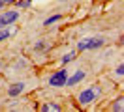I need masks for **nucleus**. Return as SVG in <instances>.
<instances>
[{"mask_svg": "<svg viewBox=\"0 0 124 112\" xmlns=\"http://www.w3.org/2000/svg\"><path fill=\"white\" fill-rule=\"evenodd\" d=\"M105 43L103 41V37H85V39H81L79 41V45H77V49L79 51H90V49H98V47H101V45Z\"/></svg>", "mask_w": 124, "mask_h": 112, "instance_id": "1", "label": "nucleus"}, {"mask_svg": "<svg viewBox=\"0 0 124 112\" xmlns=\"http://www.w3.org/2000/svg\"><path fill=\"white\" fill-rule=\"evenodd\" d=\"M96 95H100V88H98V86L81 92L77 99H79V103H81V105H88V103H92V101H94V97H96Z\"/></svg>", "mask_w": 124, "mask_h": 112, "instance_id": "2", "label": "nucleus"}, {"mask_svg": "<svg viewBox=\"0 0 124 112\" xmlns=\"http://www.w3.org/2000/svg\"><path fill=\"white\" fill-rule=\"evenodd\" d=\"M66 79H68V71H66V69L56 71V73L51 75V79H49V86H54V88H58V86H66Z\"/></svg>", "mask_w": 124, "mask_h": 112, "instance_id": "3", "label": "nucleus"}, {"mask_svg": "<svg viewBox=\"0 0 124 112\" xmlns=\"http://www.w3.org/2000/svg\"><path fill=\"white\" fill-rule=\"evenodd\" d=\"M19 19V13L17 11H6V13L0 17V30L4 28V26H9L11 22H15Z\"/></svg>", "mask_w": 124, "mask_h": 112, "instance_id": "4", "label": "nucleus"}, {"mask_svg": "<svg viewBox=\"0 0 124 112\" xmlns=\"http://www.w3.org/2000/svg\"><path fill=\"white\" fill-rule=\"evenodd\" d=\"M83 79H85V71H81V69H79V71H75L71 77L66 79V84H68V86H75V84H79Z\"/></svg>", "mask_w": 124, "mask_h": 112, "instance_id": "5", "label": "nucleus"}, {"mask_svg": "<svg viewBox=\"0 0 124 112\" xmlns=\"http://www.w3.org/2000/svg\"><path fill=\"white\" fill-rule=\"evenodd\" d=\"M24 92V82H15V84H11L8 90V93L9 97H17V95H21Z\"/></svg>", "mask_w": 124, "mask_h": 112, "instance_id": "6", "label": "nucleus"}, {"mask_svg": "<svg viewBox=\"0 0 124 112\" xmlns=\"http://www.w3.org/2000/svg\"><path fill=\"white\" fill-rule=\"evenodd\" d=\"M17 32V28L15 26H11V28H8V26H4V28L0 30V41H4V39H8L9 36H13Z\"/></svg>", "mask_w": 124, "mask_h": 112, "instance_id": "7", "label": "nucleus"}, {"mask_svg": "<svg viewBox=\"0 0 124 112\" xmlns=\"http://www.w3.org/2000/svg\"><path fill=\"white\" fill-rule=\"evenodd\" d=\"M41 110L43 112H58L60 110V106H58V105H54V103H47V105H43V106H41Z\"/></svg>", "mask_w": 124, "mask_h": 112, "instance_id": "8", "label": "nucleus"}, {"mask_svg": "<svg viewBox=\"0 0 124 112\" xmlns=\"http://www.w3.org/2000/svg\"><path fill=\"white\" fill-rule=\"evenodd\" d=\"M56 21H60V15H53V17H49V19H45V26H51V24H54Z\"/></svg>", "mask_w": 124, "mask_h": 112, "instance_id": "9", "label": "nucleus"}, {"mask_svg": "<svg viewBox=\"0 0 124 112\" xmlns=\"http://www.w3.org/2000/svg\"><path fill=\"white\" fill-rule=\"evenodd\" d=\"M122 101H124L122 97H120V99H116V103L113 105V110H115V112H122Z\"/></svg>", "mask_w": 124, "mask_h": 112, "instance_id": "10", "label": "nucleus"}, {"mask_svg": "<svg viewBox=\"0 0 124 112\" xmlns=\"http://www.w3.org/2000/svg\"><path fill=\"white\" fill-rule=\"evenodd\" d=\"M73 56H75V54H73V52H68V54H64V56H62V64H68V62H71V60H73Z\"/></svg>", "mask_w": 124, "mask_h": 112, "instance_id": "11", "label": "nucleus"}, {"mask_svg": "<svg viewBox=\"0 0 124 112\" xmlns=\"http://www.w3.org/2000/svg\"><path fill=\"white\" fill-rule=\"evenodd\" d=\"M15 2H17V6H19V7H26V6H30L32 0H15Z\"/></svg>", "mask_w": 124, "mask_h": 112, "instance_id": "12", "label": "nucleus"}, {"mask_svg": "<svg viewBox=\"0 0 124 112\" xmlns=\"http://www.w3.org/2000/svg\"><path fill=\"white\" fill-rule=\"evenodd\" d=\"M34 49H36V51H45L47 45L43 43V41H39V43H36V47H34Z\"/></svg>", "mask_w": 124, "mask_h": 112, "instance_id": "13", "label": "nucleus"}, {"mask_svg": "<svg viewBox=\"0 0 124 112\" xmlns=\"http://www.w3.org/2000/svg\"><path fill=\"white\" fill-rule=\"evenodd\" d=\"M115 73L118 75V77H122V75H124V66H118V67H116V71H115Z\"/></svg>", "mask_w": 124, "mask_h": 112, "instance_id": "14", "label": "nucleus"}, {"mask_svg": "<svg viewBox=\"0 0 124 112\" xmlns=\"http://www.w3.org/2000/svg\"><path fill=\"white\" fill-rule=\"evenodd\" d=\"M15 0H2V4H13Z\"/></svg>", "mask_w": 124, "mask_h": 112, "instance_id": "15", "label": "nucleus"}, {"mask_svg": "<svg viewBox=\"0 0 124 112\" xmlns=\"http://www.w3.org/2000/svg\"><path fill=\"white\" fill-rule=\"evenodd\" d=\"M2 6H4V4H2V0H0V7H2Z\"/></svg>", "mask_w": 124, "mask_h": 112, "instance_id": "16", "label": "nucleus"}, {"mask_svg": "<svg viewBox=\"0 0 124 112\" xmlns=\"http://www.w3.org/2000/svg\"><path fill=\"white\" fill-rule=\"evenodd\" d=\"M58 2H64V0H58Z\"/></svg>", "mask_w": 124, "mask_h": 112, "instance_id": "17", "label": "nucleus"}]
</instances>
